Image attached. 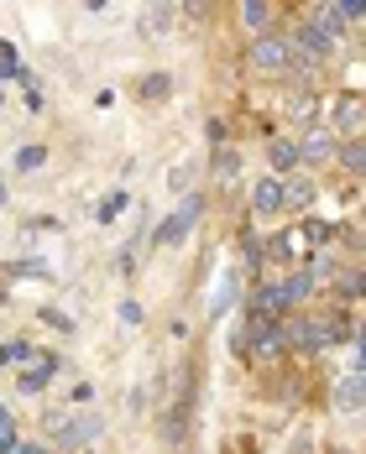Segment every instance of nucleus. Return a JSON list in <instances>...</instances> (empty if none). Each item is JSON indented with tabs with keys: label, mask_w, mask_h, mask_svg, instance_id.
Listing matches in <instances>:
<instances>
[{
	"label": "nucleus",
	"mask_w": 366,
	"mask_h": 454,
	"mask_svg": "<svg viewBox=\"0 0 366 454\" xmlns=\"http://www.w3.org/2000/svg\"><path fill=\"white\" fill-rule=\"evenodd\" d=\"M351 329L340 319H283V340L299 344V350H324V344L346 340Z\"/></svg>",
	"instance_id": "nucleus-1"
},
{
	"label": "nucleus",
	"mask_w": 366,
	"mask_h": 454,
	"mask_svg": "<svg viewBox=\"0 0 366 454\" xmlns=\"http://www.w3.org/2000/svg\"><path fill=\"white\" fill-rule=\"evenodd\" d=\"M251 68H256V73H272V79H278V73H288V68H294V37H283V32H262V37H256V42H251Z\"/></svg>",
	"instance_id": "nucleus-2"
},
{
	"label": "nucleus",
	"mask_w": 366,
	"mask_h": 454,
	"mask_svg": "<svg viewBox=\"0 0 366 454\" xmlns=\"http://www.w3.org/2000/svg\"><path fill=\"white\" fill-rule=\"evenodd\" d=\"M256 366H278L288 355V340H283V324H262V319H246V350Z\"/></svg>",
	"instance_id": "nucleus-3"
},
{
	"label": "nucleus",
	"mask_w": 366,
	"mask_h": 454,
	"mask_svg": "<svg viewBox=\"0 0 366 454\" xmlns=\"http://www.w3.org/2000/svg\"><path fill=\"white\" fill-rule=\"evenodd\" d=\"M335 157H340V141L330 131H319V125L299 141V163H335Z\"/></svg>",
	"instance_id": "nucleus-4"
},
{
	"label": "nucleus",
	"mask_w": 366,
	"mask_h": 454,
	"mask_svg": "<svg viewBox=\"0 0 366 454\" xmlns=\"http://www.w3.org/2000/svg\"><path fill=\"white\" fill-rule=\"evenodd\" d=\"M199 204H204V199L194 193V199L183 204V209H179V215H173V220H163V230H157V240H163V246H173V240H179L183 230H188V225H194V220H199Z\"/></svg>",
	"instance_id": "nucleus-5"
},
{
	"label": "nucleus",
	"mask_w": 366,
	"mask_h": 454,
	"mask_svg": "<svg viewBox=\"0 0 366 454\" xmlns=\"http://www.w3.org/2000/svg\"><path fill=\"white\" fill-rule=\"evenodd\" d=\"M251 209L256 215H278L283 209V178H262L256 193H251Z\"/></svg>",
	"instance_id": "nucleus-6"
},
{
	"label": "nucleus",
	"mask_w": 366,
	"mask_h": 454,
	"mask_svg": "<svg viewBox=\"0 0 366 454\" xmlns=\"http://www.w3.org/2000/svg\"><path fill=\"white\" fill-rule=\"evenodd\" d=\"M362 125H366V105H362V95H346V100H340V131L362 141Z\"/></svg>",
	"instance_id": "nucleus-7"
},
{
	"label": "nucleus",
	"mask_w": 366,
	"mask_h": 454,
	"mask_svg": "<svg viewBox=\"0 0 366 454\" xmlns=\"http://www.w3.org/2000/svg\"><path fill=\"white\" fill-rule=\"evenodd\" d=\"M27 360H32V371H21V392L48 387V382H53V355H27Z\"/></svg>",
	"instance_id": "nucleus-8"
},
{
	"label": "nucleus",
	"mask_w": 366,
	"mask_h": 454,
	"mask_svg": "<svg viewBox=\"0 0 366 454\" xmlns=\"http://www.w3.org/2000/svg\"><path fill=\"white\" fill-rule=\"evenodd\" d=\"M335 407H340V412H362V371H351V376L335 387Z\"/></svg>",
	"instance_id": "nucleus-9"
},
{
	"label": "nucleus",
	"mask_w": 366,
	"mask_h": 454,
	"mask_svg": "<svg viewBox=\"0 0 366 454\" xmlns=\"http://www.w3.org/2000/svg\"><path fill=\"white\" fill-rule=\"evenodd\" d=\"M267 157H272V168H278V172H294V168H299V141H272V147H267Z\"/></svg>",
	"instance_id": "nucleus-10"
},
{
	"label": "nucleus",
	"mask_w": 366,
	"mask_h": 454,
	"mask_svg": "<svg viewBox=\"0 0 366 454\" xmlns=\"http://www.w3.org/2000/svg\"><path fill=\"white\" fill-rule=\"evenodd\" d=\"M314 110H319V100L309 89H294L288 95V120H314Z\"/></svg>",
	"instance_id": "nucleus-11"
},
{
	"label": "nucleus",
	"mask_w": 366,
	"mask_h": 454,
	"mask_svg": "<svg viewBox=\"0 0 366 454\" xmlns=\"http://www.w3.org/2000/svg\"><path fill=\"white\" fill-rule=\"evenodd\" d=\"M168 21H173V5H147V11H141V32H147V37H157Z\"/></svg>",
	"instance_id": "nucleus-12"
},
{
	"label": "nucleus",
	"mask_w": 366,
	"mask_h": 454,
	"mask_svg": "<svg viewBox=\"0 0 366 454\" xmlns=\"http://www.w3.org/2000/svg\"><path fill=\"white\" fill-rule=\"evenodd\" d=\"M309 199H314V188H309L304 178H288V183H283V204H294V209H304Z\"/></svg>",
	"instance_id": "nucleus-13"
},
{
	"label": "nucleus",
	"mask_w": 366,
	"mask_h": 454,
	"mask_svg": "<svg viewBox=\"0 0 366 454\" xmlns=\"http://www.w3.org/2000/svg\"><path fill=\"white\" fill-rule=\"evenodd\" d=\"M241 21H246V26H256V32H262V26L272 21V5H267V0H251V5H241Z\"/></svg>",
	"instance_id": "nucleus-14"
},
{
	"label": "nucleus",
	"mask_w": 366,
	"mask_h": 454,
	"mask_svg": "<svg viewBox=\"0 0 366 454\" xmlns=\"http://www.w3.org/2000/svg\"><path fill=\"white\" fill-rule=\"evenodd\" d=\"M278 298H283V303L294 308L299 298H309V277H288V283H278Z\"/></svg>",
	"instance_id": "nucleus-15"
},
{
	"label": "nucleus",
	"mask_w": 366,
	"mask_h": 454,
	"mask_svg": "<svg viewBox=\"0 0 366 454\" xmlns=\"http://www.w3.org/2000/svg\"><path fill=\"white\" fill-rule=\"evenodd\" d=\"M42 157H48L42 147H21V152H16V168H21V172H32V168H42Z\"/></svg>",
	"instance_id": "nucleus-16"
},
{
	"label": "nucleus",
	"mask_w": 366,
	"mask_h": 454,
	"mask_svg": "<svg viewBox=\"0 0 366 454\" xmlns=\"http://www.w3.org/2000/svg\"><path fill=\"white\" fill-rule=\"evenodd\" d=\"M340 163H346L351 172H362V168H366V147H362V141H351V147L340 152Z\"/></svg>",
	"instance_id": "nucleus-17"
},
{
	"label": "nucleus",
	"mask_w": 366,
	"mask_h": 454,
	"mask_svg": "<svg viewBox=\"0 0 366 454\" xmlns=\"http://www.w3.org/2000/svg\"><path fill=\"white\" fill-rule=\"evenodd\" d=\"M126 209V193H111V199H105V204H100V220H116V215H121Z\"/></svg>",
	"instance_id": "nucleus-18"
},
{
	"label": "nucleus",
	"mask_w": 366,
	"mask_h": 454,
	"mask_svg": "<svg viewBox=\"0 0 366 454\" xmlns=\"http://www.w3.org/2000/svg\"><path fill=\"white\" fill-rule=\"evenodd\" d=\"M236 168H241L236 152H220V157H215V172H220V178H236Z\"/></svg>",
	"instance_id": "nucleus-19"
},
{
	"label": "nucleus",
	"mask_w": 366,
	"mask_h": 454,
	"mask_svg": "<svg viewBox=\"0 0 366 454\" xmlns=\"http://www.w3.org/2000/svg\"><path fill=\"white\" fill-rule=\"evenodd\" d=\"M168 89H173V84H168V73H163V79H147V84H141V95H147V100H157V95H168Z\"/></svg>",
	"instance_id": "nucleus-20"
},
{
	"label": "nucleus",
	"mask_w": 366,
	"mask_h": 454,
	"mask_svg": "<svg viewBox=\"0 0 366 454\" xmlns=\"http://www.w3.org/2000/svg\"><path fill=\"white\" fill-rule=\"evenodd\" d=\"M16 450V439H11V428H0V454H11Z\"/></svg>",
	"instance_id": "nucleus-21"
},
{
	"label": "nucleus",
	"mask_w": 366,
	"mask_h": 454,
	"mask_svg": "<svg viewBox=\"0 0 366 454\" xmlns=\"http://www.w3.org/2000/svg\"><path fill=\"white\" fill-rule=\"evenodd\" d=\"M0 428H11V412H5V407H0Z\"/></svg>",
	"instance_id": "nucleus-22"
},
{
	"label": "nucleus",
	"mask_w": 366,
	"mask_h": 454,
	"mask_svg": "<svg viewBox=\"0 0 366 454\" xmlns=\"http://www.w3.org/2000/svg\"><path fill=\"white\" fill-rule=\"evenodd\" d=\"M16 450H21V454H42V450H32V444H16Z\"/></svg>",
	"instance_id": "nucleus-23"
},
{
	"label": "nucleus",
	"mask_w": 366,
	"mask_h": 454,
	"mask_svg": "<svg viewBox=\"0 0 366 454\" xmlns=\"http://www.w3.org/2000/svg\"><path fill=\"white\" fill-rule=\"evenodd\" d=\"M0 199H5V188H0Z\"/></svg>",
	"instance_id": "nucleus-24"
}]
</instances>
